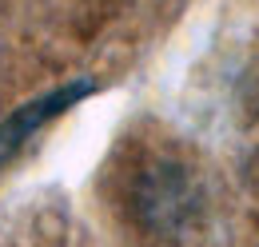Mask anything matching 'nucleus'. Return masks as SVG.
<instances>
[{"label":"nucleus","mask_w":259,"mask_h":247,"mask_svg":"<svg viewBox=\"0 0 259 247\" xmlns=\"http://www.w3.org/2000/svg\"><path fill=\"white\" fill-rule=\"evenodd\" d=\"M140 212L144 223L160 227V231H176L195 216V187L180 168H156L144 176L140 184Z\"/></svg>","instance_id":"obj_1"},{"label":"nucleus","mask_w":259,"mask_h":247,"mask_svg":"<svg viewBox=\"0 0 259 247\" xmlns=\"http://www.w3.org/2000/svg\"><path fill=\"white\" fill-rule=\"evenodd\" d=\"M88 92V84H68V88H60V92L44 96V100H36L32 108H24V112H16L12 120L0 128V155H12L28 136H32L40 124H48L52 116H60L68 104H76L80 96Z\"/></svg>","instance_id":"obj_2"}]
</instances>
